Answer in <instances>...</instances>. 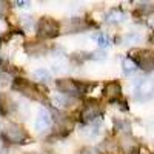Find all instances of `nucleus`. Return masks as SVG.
<instances>
[{"mask_svg":"<svg viewBox=\"0 0 154 154\" xmlns=\"http://www.w3.org/2000/svg\"><path fill=\"white\" fill-rule=\"evenodd\" d=\"M3 139L6 140L8 143H23L25 140L28 139V134L23 128L17 123H6L3 125Z\"/></svg>","mask_w":154,"mask_h":154,"instance_id":"3","label":"nucleus"},{"mask_svg":"<svg viewBox=\"0 0 154 154\" xmlns=\"http://www.w3.org/2000/svg\"><path fill=\"white\" fill-rule=\"evenodd\" d=\"M148 25H149V26H151V28H152V29H154V17H152V19H149V20H148Z\"/></svg>","mask_w":154,"mask_h":154,"instance_id":"24","label":"nucleus"},{"mask_svg":"<svg viewBox=\"0 0 154 154\" xmlns=\"http://www.w3.org/2000/svg\"><path fill=\"white\" fill-rule=\"evenodd\" d=\"M137 63L131 59V57H125L123 60H122V69H123V74L125 75H131V74H134L136 71H137Z\"/></svg>","mask_w":154,"mask_h":154,"instance_id":"13","label":"nucleus"},{"mask_svg":"<svg viewBox=\"0 0 154 154\" xmlns=\"http://www.w3.org/2000/svg\"><path fill=\"white\" fill-rule=\"evenodd\" d=\"M89 59H93V60H105L106 59V53L103 49L93 51V53H89Z\"/></svg>","mask_w":154,"mask_h":154,"instance_id":"20","label":"nucleus"},{"mask_svg":"<svg viewBox=\"0 0 154 154\" xmlns=\"http://www.w3.org/2000/svg\"><path fill=\"white\" fill-rule=\"evenodd\" d=\"M134 154H139V151H137V152H134Z\"/></svg>","mask_w":154,"mask_h":154,"instance_id":"25","label":"nucleus"},{"mask_svg":"<svg viewBox=\"0 0 154 154\" xmlns=\"http://www.w3.org/2000/svg\"><path fill=\"white\" fill-rule=\"evenodd\" d=\"M120 93H122V88H120V83L119 82H108L103 88V96L108 99V100H117L120 97Z\"/></svg>","mask_w":154,"mask_h":154,"instance_id":"9","label":"nucleus"},{"mask_svg":"<svg viewBox=\"0 0 154 154\" xmlns=\"http://www.w3.org/2000/svg\"><path fill=\"white\" fill-rule=\"evenodd\" d=\"M116 130L123 131V133H128V131H130V125H128L126 122H122V120H119V122H116Z\"/></svg>","mask_w":154,"mask_h":154,"instance_id":"21","label":"nucleus"},{"mask_svg":"<svg viewBox=\"0 0 154 154\" xmlns=\"http://www.w3.org/2000/svg\"><path fill=\"white\" fill-rule=\"evenodd\" d=\"M14 88L19 89L22 94L31 97V99H38L37 88H35L31 82H26V80H23V79H16V82H14Z\"/></svg>","mask_w":154,"mask_h":154,"instance_id":"7","label":"nucleus"},{"mask_svg":"<svg viewBox=\"0 0 154 154\" xmlns=\"http://www.w3.org/2000/svg\"><path fill=\"white\" fill-rule=\"evenodd\" d=\"M119 146H120V149H122L125 154H134V152L139 149L137 142H136L133 137H130V134H125V136L120 139Z\"/></svg>","mask_w":154,"mask_h":154,"instance_id":"10","label":"nucleus"},{"mask_svg":"<svg viewBox=\"0 0 154 154\" xmlns=\"http://www.w3.org/2000/svg\"><path fill=\"white\" fill-rule=\"evenodd\" d=\"M94 40L99 43L100 49H102V48H108V46H111V45H112V38H111L108 34H105V32L94 34Z\"/></svg>","mask_w":154,"mask_h":154,"instance_id":"14","label":"nucleus"},{"mask_svg":"<svg viewBox=\"0 0 154 154\" xmlns=\"http://www.w3.org/2000/svg\"><path fill=\"white\" fill-rule=\"evenodd\" d=\"M32 77H34L37 82H42V83H46V82L51 80V74H49V71L45 69V68H38V69H35V71L32 72Z\"/></svg>","mask_w":154,"mask_h":154,"instance_id":"15","label":"nucleus"},{"mask_svg":"<svg viewBox=\"0 0 154 154\" xmlns=\"http://www.w3.org/2000/svg\"><path fill=\"white\" fill-rule=\"evenodd\" d=\"M134 97L139 102H146L154 97V79H139L134 85Z\"/></svg>","mask_w":154,"mask_h":154,"instance_id":"2","label":"nucleus"},{"mask_svg":"<svg viewBox=\"0 0 154 154\" xmlns=\"http://www.w3.org/2000/svg\"><path fill=\"white\" fill-rule=\"evenodd\" d=\"M37 32L43 38H53L59 34V25L49 17H43L37 23Z\"/></svg>","mask_w":154,"mask_h":154,"instance_id":"4","label":"nucleus"},{"mask_svg":"<svg viewBox=\"0 0 154 154\" xmlns=\"http://www.w3.org/2000/svg\"><path fill=\"white\" fill-rule=\"evenodd\" d=\"M20 23H22V26H23L25 29H31V28L34 26V20H32V17H29V16H22V17H20Z\"/></svg>","mask_w":154,"mask_h":154,"instance_id":"19","label":"nucleus"},{"mask_svg":"<svg viewBox=\"0 0 154 154\" xmlns=\"http://www.w3.org/2000/svg\"><path fill=\"white\" fill-rule=\"evenodd\" d=\"M131 59L142 68H152L154 66V51L149 49H133Z\"/></svg>","mask_w":154,"mask_h":154,"instance_id":"5","label":"nucleus"},{"mask_svg":"<svg viewBox=\"0 0 154 154\" xmlns=\"http://www.w3.org/2000/svg\"><path fill=\"white\" fill-rule=\"evenodd\" d=\"M77 154H99L96 149H93V148H83V149H80Z\"/></svg>","mask_w":154,"mask_h":154,"instance_id":"22","label":"nucleus"},{"mask_svg":"<svg viewBox=\"0 0 154 154\" xmlns=\"http://www.w3.org/2000/svg\"><path fill=\"white\" fill-rule=\"evenodd\" d=\"M125 14H123V12L120 11V9H109L108 12H106V14H105V22L106 23H122L123 20H125Z\"/></svg>","mask_w":154,"mask_h":154,"instance_id":"12","label":"nucleus"},{"mask_svg":"<svg viewBox=\"0 0 154 154\" xmlns=\"http://www.w3.org/2000/svg\"><path fill=\"white\" fill-rule=\"evenodd\" d=\"M51 103H53L56 108L62 109V108L71 106V103H74V99L69 97V96H65V94H57V96L51 97Z\"/></svg>","mask_w":154,"mask_h":154,"instance_id":"11","label":"nucleus"},{"mask_svg":"<svg viewBox=\"0 0 154 154\" xmlns=\"http://www.w3.org/2000/svg\"><path fill=\"white\" fill-rule=\"evenodd\" d=\"M16 5L20 8H26V6H29V2H16Z\"/></svg>","mask_w":154,"mask_h":154,"instance_id":"23","label":"nucleus"},{"mask_svg":"<svg viewBox=\"0 0 154 154\" xmlns=\"http://www.w3.org/2000/svg\"><path fill=\"white\" fill-rule=\"evenodd\" d=\"M137 9H139L140 14H149V12L154 11V3H151V2H142V3H139Z\"/></svg>","mask_w":154,"mask_h":154,"instance_id":"18","label":"nucleus"},{"mask_svg":"<svg viewBox=\"0 0 154 154\" xmlns=\"http://www.w3.org/2000/svg\"><path fill=\"white\" fill-rule=\"evenodd\" d=\"M31 154H37V152H31Z\"/></svg>","mask_w":154,"mask_h":154,"instance_id":"26","label":"nucleus"},{"mask_svg":"<svg viewBox=\"0 0 154 154\" xmlns=\"http://www.w3.org/2000/svg\"><path fill=\"white\" fill-rule=\"evenodd\" d=\"M140 38H142V35L137 34V32H128V34H125V35L120 38V42H122L123 45H130V43H137V42H140Z\"/></svg>","mask_w":154,"mask_h":154,"instance_id":"17","label":"nucleus"},{"mask_svg":"<svg viewBox=\"0 0 154 154\" xmlns=\"http://www.w3.org/2000/svg\"><path fill=\"white\" fill-rule=\"evenodd\" d=\"M26 49H28V53L31 56H40L46 51V46L43 43H31V45L26 46Z\"/></svg>","mask_w":154,"mask_h":154,"instance_id":"16","label":"nucleus"},{"mask_svg":"<svg viewBox=\"0 0 154 154\" xmlns=\"http://www.w3.org/2000/svg\"><path fill=\"white\" fill-rule=\"evenodd\" d=\"M51 125H53V117H51V114L46 111V109H40L35 117V130L37 131H46L48 128H51Z\"/></svg>","mask_w":154,"mask_h":154,"instance_id":"8","label":"nucleus"},{"mask_svg":"<svg viewBox=\"0 0 154 154\" xmlns=\"http://www.w3.org/2000/svg\"><path fill=\"white\" fill-rule=\"evenodd\" d=\"M99 117H100V108L97 103H93V102H88L80 111V120L85 125H96Z\"/></svg>","mask_w":154,"mask_h":154,"instance_id":"6","label":"nucleus"},{"mask_svg":"<svg viewBox=\"0 0 154 154\" xmlns=\"http://www.w3.org/2000/svg\"><path fill=\"white\" fill-rule=\"evenodd\" d=\"M56 86L60 93H63L65 96H80L83 93H86V88L88 85L86 83H82V82H75L72 79H59L56 82Z\"/></svg>","mask_w":154,"mask_h":154,"instance_id":"1","label":"nucleus"}]
</instances>
